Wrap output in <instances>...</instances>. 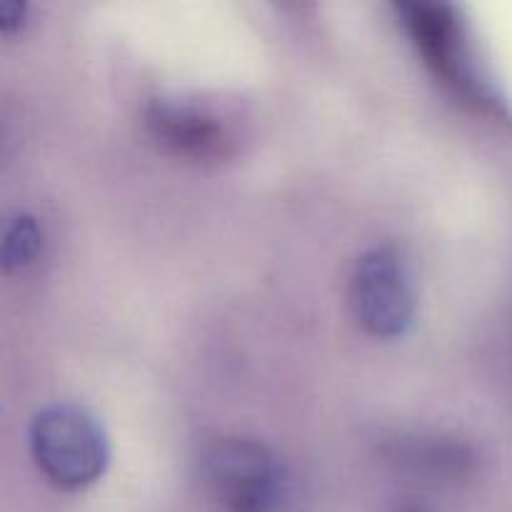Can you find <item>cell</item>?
Listing matches in <instances>:
<instances>
[{
    "label": "cell",
    "mask_w": 512,
    "mask_h": 512,
    "mask_svg": "<svg viewBox=\"0 0 512 512\" xmlns=\"http://www.w3.org/2000/svg\"><path fill=\"white\" fill-rule=\"evenodd\" d=\"M200 485L223 512H300L303 488L270 445L240 435H220L203 445Z\"/></svg>",
    "instance_id": "obj_1"
},
{
    "label": "cell",
    "mask_w": 512,
    "mask_h": 512,
    "mask_svg": "<svg viewBox=\"0 0 512 512\" xmlns=\"http://www.w3.org/2000/svg\"><path fill=\"white\" fill-rule=\"evenodd\" d=\"M30 453L60 490H83L108 468V438L98 420L73 403H55L30 423Z\"/></svg>",
    "instance_id": "obj_2"
},
{
    "label": "cell",
    "mask_w": 512,
    "mask_h": 512,
    "mask_svg": "<svg viewBox=\"0 0 512 512\" xmlns=\"http://www.w3.org/2000/svg\"><path fill=\"white\" fill-rule=\"evenodd\" d=\"M398 13L415 50L423 55L425 65L435 78L448 85L458 98L475 108H495L490 85L478 78V65L463 35V23L450 5L435 3H400Z\"/></svg>",
    "instance_id": "obj_3"
},
{
    "label": "cell",
    "mask_w": 512,
    "mask_h": 512,
    "mask_svg": "<svg viewBox=\"0 0 512 512\" xmlns=\"http://www.w3.org/2000/svg\"><path fill=\"white\" fill-rule=\"evenodd\" d=\"M350 305L360 328L373 338H403L415 320V285L408 260L390 245L358 260L350 278Z\"/></svg>",
    "instance_id": "obj_4"
},
{
    "label": "cell",
    "mask_w": 512,
    "mask_h": 512,
    "mask_svg": "<svg viewBox=\"0 0 512 512\" xmlns=\"http://www.w3.org/2000/svg\"><path fill=\"white\" fill-rule=\"evenodd\" d=\"M143 118L150 140L173 158L208 165L235 153L233 128L203 105L153 100Z\"/></svg>",
    "instance_id": "obj_5"
},
{
    "label": "cell",
    "mask_w": 512,
    "mask_h": 512,
    "mask_svg": "<svg viewBox=\"0 0 512 512\" xmlns=\"http://www.w3.org/2000/svg\"><path fill=\"white\" fill-rule=\"evenodd\" d=\"M395 470L430 488H463L480 473V453L458 435L398 433L383 443Z\"/></svg>",
    "instance_id": "obj_6"
},
{
    "label": "cell",
    "mask_w": 512,
    "mask_h": 512,
    "mask_svg": "<svg viewBox=\"0 0 512 512\" xmlns=\"http://www.w3.org/2000/svg\"><path fill=\"white\" fill-rule=\"evenodd\" d=\"M43 253V230L30 215H15L5 223L3 268L5 273H23L33 268Z\"/></svg>",
    "instance_id": "obj_7"
},
{
    "label": "cell",
    "mask_w": 512,
    "mask_h": 512,
    "mask_svg": "<svg viewBox=\"0 0 512 512\" xmlns=\"http://www.w3.org/2000/svg\"><path fill=\"white\" fill-rule=\"evenodd\" d=\"M395 512H430V510L420 503H403Z\"/></svg>",
    "instance_id": "obj_8"
}]
</instances>
